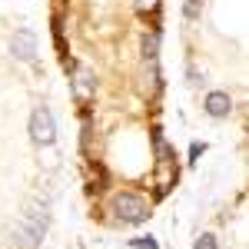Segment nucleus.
<instances>
[{"mask_svg": "<svg viewBox=\"0 0 249 249\" xmlns=\"http://www.w3.org/2000/svg\"><path fill=\"white\" fill-rule=\"evenodd\" d=\"M47 226H50V203H30L23 216L17 219V226H14V243L20 249H37L43 243V236H47Z\"/></svg>", "mask_w": 249, "mask_h": 249, "instance_id": "nucleus-1", "label": "nucleus"}, {"mask_svg": "<svg viewBox=\"0 0 249 249\" xmlns=\"http://www.w3.org/2000/svg\"><path fill=\"white\" fill-rule=\"evenodd\" d=\"M107 213H113V223H120V226H140V223H146L153 216V203L143 193L120 190V193L110 196Z\"/></svg>", "mask_w": 249, "mask_h": 249, "instance_id": "nucleus-2", "label": "nucleus"}, {"mask_svg": "<svg viewBox=\"0 0 249 249\" xmlns=\"http://www.w3.org/2000/svg\"><path fill=\"white\" fill-rule=\"evenodd\" d=\"M96 70L87 63H70V90L77 96V103H90L96 96Z\"/></svg>", "mask_w": 249, "mask_h": 249, "instance_id": "nucleus-3", "label": "nucleus"}, {"mask_svg": "<svg viewBox=\"0 0 249 249\" xmlns=\"http://www.w3.org/2000/svg\"><path fill=\"white\" fill-rule=\"evenodd\" d=\"M30 140L40 146H53L57 140V120L50 113V107H34L30 113Z\"/></svg>", "mask_w": 249, "mask_h": 249, "instance_id": "nucleus-4", "label": "nucleus"}, {"mask_svg": "<svg viewBox=\"0 0 249 249\" xmlns=\"http://www.w3.org/2000/svg\"><path fill=\"white\" fill-rule=\"evenodd\" d=\"M10 53L20 63H37V37H34V30H17L10 37Z\"/></svg>", "mask_w": 249, "mask_h": 249, "instance_id": "nucleus-5", "label": "nucleus"}, {"mask_svg": "<svg viewBox=\"0 0 249 249\" xmlns=\"http://www.w3.org/2000/svg\"><path fill=\"white\" fill-rule=\"evenodd\" d=\"M203 110H206V116H213V120H226V116L232 113V96L226 93V90H210L206 100H203Z\"/></svg>", "mask_w": 249, "mask_h": 249, "instance_id": "nucleus-6", "label": "nucleus"}, {"mask_svg": "<svg viewBox=\"0 0 249 249\" xmlns=\"http://www.w3.org/2000/svg\"><path fill=\"white\" fill-rule=\"evenodd\" d=\"M140 80H143V93H150V96L160 93V60H143Z\"/></svg>", "mask_w": 249, "mask_h": 249, "instance_id": "nucleus-7", "label": "nucleus"}, {"mask_svg": "<svg viewBox=\"0 0 249 249\" xmlns=\"http://www.w3.org/2000/svg\"><path fill=\"white\" fill-rule=\"evenodd\" d=\"M153 153L156 163H176V150L163 140V130H153Z\"/></svg>", "mask_w": 249, "mask_h": 249, "instance_id": "nucleus-8", "label": "nucleus"}, {"mask_svg": "<svg viewBox=\"0 0 249 249\" xmlns=\"http://www.w3.org/2000/svg\"><path fill=\"white\" fill-rule=\"evenodd\" d=\"M140 53H143V60H160V30H146L143 34Z\"/></svg>", "mask_w": 249, "mask_h": 249, "instance_id": "nucleus-9", "label": "nucleus"}, {"mask_svg": "<svg viewBox=\"0 0 249 249\" xmlns=\"http://www.w3.org/2000/svg\"><path fill=\"white\" fill-rule=\"evenodd\" d=\"M130 3H133L136 14H143V17H150V14L160 10V0H130Z\"/></svg>", "mask_w": 249, "mask_h": 249, "instance_id": "nucleus-10", "label": "nucleus"}, {"mask_svg": "<svg viewBox=\"0 0 249 249\" xmlns=\"http://www.w3.org/2000/svg\"><path fill=\"white\" fill-rule=\"evenodd\" d=\"M219 246V239L213 236V232H199L196 239H193V249H216Z\"/></svg>", "mask_w": 249, "mask_h": 249, "instance_id": "nucleus-11", "label": "nucleus"}, {"mask_svg": "<svg viewBox=\"0 0 249 249\" xmlns=\"http://www.w3.org/2000/svg\"><path fill=\"white\" fill-rule=\"evenodd\" d=\"M203 3H206V0H186L183 17H186V20H199V14H203Z\"/></svg>", "mask_w": 249, "mask_h": 249, "instance_id": "nucleus-12", "label": "nucleus"}, {"mask_svg": "<svg viewBox=\"0 0 249 249\" xmlns=\"http://www.w3.org/2000/svg\"><path fill=\"white\" fill-rule=\"evenodd\" d=\"M130 246L133 249H160V243L153 236H136V239H130Z\"/></svg>", "mask_w": 249, "mask_h": 249, "instance_id": "nucleus-13", "label": "nucleus"}, {"mask_svg": "<svg viewBox=\"0 0 249 249\" xmlns=\"http://www.w3.org/2000/svg\"><path fill=\"white\" fill-rule=\"evenodd\" d=\"M203 150H206V146H203V143H193V146H190V156H193V160H196V156L203 153Z\"/></svg>", "mask_w": 249, "mask_h": 249, "instance_id": "nucleus-14", "label": "nucleus"}]
</instances>
